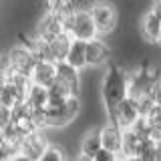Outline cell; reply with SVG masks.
<instances>
[{
	"label": "cell",
	"mask_w": 161,
	"mask_h": 161,
	"mask_svg": "<svg viewBox=\"0 0 161 161\" xmlns=\"http://www.w3.org/2000/svg\"><path fill=\"white\" fill-rule=\"evenodd\" d=\"M101 97H103L107 117L115 111V107L121 101L129 97V73L123 67L109 63L107 70H105V77H103V83H101Z\"/></svg>",
	"instance_id": "cell-1"
},
{
	"label": "cell",
	"mask_w": 161,
	"mask_h": 161,
	"mask_svg": "<svg viewBox=\"0 0 161 161\" xmlns=\"http://www.w3.org/2000/svg\"><path fill=\"white\" fill-rule=\"evenodd\" d=\"M64 30L70 34V38L85 40V42L99 36L89 8H73L70 12H64Z\"/></svg>",
	"instance_id": "cell-2"
},
{
	"label": "cell",
	"mask_w": 161,
	"mask_h": 161,
	"mask_svg": "<svg viewBox=\"0 0 161 161\" xmlns=\"http://www.w3.org/2000/svg\"><path fill=\"white\" fill-rule=\"evenodd\" d=\"M141 117V107H139V99L133 97V95H129L127 99H123L121 103L115 107V111L109 115V121L111 123H115L121 131H127L131 129L135 123L139 121Z\"/></svg>",
	"instance_id": "cell-3"
},
{
	"label": "cell",
	"mask_w": 161,
	"mask_h": 161,
	"mask_svg": "<svg viewBox=\"0 0 161 161\" xmlns=\"http://www.w3.org/2000/svg\"><path fill=\"white\" fill-rule=\"evenodd\" d=\"M89 12H91V16H93V22H95V26H97L99 36L101 34H109V32L115 30L119 16H117V8L111 2H107V0H97V2L91 4Z\"/></svg>",
	"instance_id": "cell-4"
},
{
	"label": "cell",
	"mask_w": 161,
	"mask_h": 161,
	"mask_svg": "<svg viewBox=\"0 0 161 161\" xmlns=\"http://www.w3.org/2000/svg\"><path fill=\"white\" fill-rule=\"evenodd\" d=\"M36 60L38 58L34 57V53L26 47V44H16V47H12L6 53V64H8L6 70L24 75V77L30 79V73H32Z\"/></svg>",
	"instance_id": "cell-5"
},
{
	"label": "cell",
	"mask_w": 161,
	"mask_h": 161,
	"mask_svg": "<svg viewBox=\"0 0 161 161\" xmlns=\"http://www.w3.org/2000/svg\"><path fill=\"white\" fill-rule=\"evenodd\" d=\"M48 139L44 137V133L42 131H30V133H26L22 137V141H20V145H18V153H22V155H26L28 159H32V161H38L40 159V155L47 151L48 147Z\"/></svg>",
	"instance_id": "cell-6"
},
{
	"label": "cell",
	"mask_w": 161,
	"mask_h": 161,
	"mask_svg": "<svg viewBox=\"0 0 161 161\" xmlns=\"http://www.w3.org/2000/svg\"><path fill=\"white\" fill-rule=\"evenodd\" d=\"M63 32H67L64 30V14H58V12H47L36 26V34L44 40H50Z\"/></svg>",
	"instance_id": "cell-7"
},
{
	"label": "cell",
	"mask_w": 161,
	"mask_h": 161,
	"mask_svg": "<svg viewBox=\"0 0 161 161\" xmlns=\"http://www.w3.org/2000/svg\"><path fill=\"white\" fill-rule=\"evenodd\" d=\"M111 58V48L101 36L87 40V67H103Z\"/></svg>",
	"instance_id": "cell-8"
},
{
	"label": "cell",
	"mask_w": 161,
	"mask_h": 161,
	"mask_svg": "<svg viewBox=\"0 0 161 161\" xmlns=\"http://www.w3.org/2000/svg\"><path fill=\"white\" fill-rule=\"evenodd\" d=\"M54 80H57V63H53V60H36L32 73H30V83L48 89Z\"/></svg>",
	"instance_id": "cell-9"
},
{
	"label": "cell",
	"mask_w": 161,
	"mask_h": 161,
	"mask_svg": "<svg viewBox=\"0 0 161 161\" xmlns=\"http://www.w3.org/2000/svg\"><path fill=\"white\" fill-rule=\"evenodd\" d=\"M57 80L69 91L73 97H79L80 91V79H79V70L73 69L70 64H67L64 60L57 63Z\"/></svg>",
	"instance_id": "cell-10"
},
{
	"label": "cell",
	"mask_w": 161,
	"mask_h": 161,
	"mask_svg": "<svg viewBox=\"0 0 161 161\" xmlns=\"http://www.w3.org/2000/svg\"><path fill=\"white\" fill-rule=\"evenodd\" d=\"M99 137H101V145H103V149L115 151V153H119V151H121L123 131H121L115 123L107 121V125H103V127L99 129Z\"/></svg>",
	"instance_id": "cell-11"
},
{
	"label": "cell",
	"mask_w": 161,
	"mask_h": 161,
	"mask_svg": "<svg viewBox=\"0 0 161 161\" xmlns=\"http://www.w3.org/2000/svg\"><path fill=\"white\" fill-rule=\"evenodd\" d=\"M64 63L70 64V67L77 69V70L87 67V42L73 38V42H70V47H69V53H67V57H64Z\"/></svg>",
	"instance_id": "cell-12"
},
{
	"label": "cell",
	"mask_w": 161,
	"mask_h": 161,
	"mask_svg": "<svg viewBox=\"0 0 161 161\" xmlns=\"http://www.w3.org/2000/svg\"><path fill=\"white\" fill-rule=\"evenodd\" d=\"M47 42H48L50 60H53V63H60V60H64V57H67L69 47H70V42H73V38H70L69 32H63V34H58V36L47 40Z\"/></svg>",
	"instance_id": "cell-13"
},
{
	"label": "cell",
	"mask_w": 161,
	"mask_h": 161,
	"mask_svg": "<svg viewBox=\"0 0 161 161\" xmlns=\"http://www.w3.org/2000/svg\"><path fill=\"white\" fill-rule=\"evenodd\" d=\"M159 32H161V18L149 10V12L143 14V18H141V34H143L145 40H149V42H157Z\"/></svg>",
	"instance_id": "cell-14"
},
{
	"label": "cell",
	"mask_w": 161,
	"mask_h": 161,
	"mask_svg": "<svg viewBox=\"0 0 161 161\" xmlns=\"http://www.w3.org/2000/svg\"><path fill=\"white\" fill-rule=\"evenodd\" d=\"M24 103H26L32 111L34 109H44L48 105V91L44 89V87H38V85H32V83H30Z\"/></svg>",
	"instance_id": "cell-15"
},
{
	"label": "cell",
	"mask_w": 161,
	"mask_h": 161,
	"mask_svg": "<svg viewBox=\"0 0 161 161\" xmlns=\"http://www.w3.org/2000/svg\"><path fill=\"white\" fill-rule=\"evenodd\" d=\"M139 143H141V139H139V135L135 133L133 129L123 131V143H121L119 155H121V157H133V155H137Z\"/></svg>",
	"instance_id": "cell-16"
},
{
	"label": "cell",
	"mask_w": 161,
	"mask_h": 161,
	"mask_svg": "<svg viewBox=\"0 0 161 161\" xmlns=\"http://www.w3.org/2000/svg\"><path fill=\"white\" fill-rule=\"evenodd\" d=\"M103 147L101 145V137H99V131H89V133L83 135L80 139V155H89V157H95L99 153V149Z\"/></svg>",
	"instance_id": "cell-17"
},
{
	"label": "cell",
	"mask_w": 161,
	"mask_h": 161,
	"mask_svg": "<svg viewBox=\"0 0 161 161\" xmlns=\"http://www.w3.org/2000/svg\"><path fill=\"white\" fill-rule=\"evenodd\" d=\"M47 91H48V107H57V105H63L69 97H73V95H70L69 91L58 83V80H54V83L50 85Z\"/></svg>",
	"instance_id": "cell-18"
},
{
	"label": "cell",
	"mask_w": 161,
	"mask_h": 161,
	"mask_svg": "<svg viewBox=\"0 0 161 161\" xmlns=\"http://www.w3.org/2000/svg\"><path fill=\"white\" fill-rule=\"evenodd\" d=\"M47 6H48V12H58V14L70 12L75 8L73 0H47Z\"/></svg>",
	"instance_id": "cell-19"
},
{
	"label": "cell",
	"mask_w": 161,
	"mask_h": 161,
	"mask_svg": "<svg viewBox=\"0 0 161 161\" xmlns=\"http://www.w3.org/2000/svg\"><path fill=\"white\" fill-rule=\"evenodd\" d=\"M38 161H67V155L60 147H54V145H48L47 151L40 155Z\"/></svg>",
	"instance_id": "cell-20"
},
{
	"label": "cell",
	"mask_w": 161,
	"mask_h": 161,
	"mask_svg": "<svg viewBox=\"0 0 161 161\" xmlns=\"http://www.w3.org/2000/svg\"><path fill=\"white\" fill-rule=\"evenodd\" d=\"M10 123H12V109L0 103V131H4Z\"/></svg>",
	"instance_id": "cell-21"
},
{
	"label": "cell",
	"mask_w": 161,
	"mask_h": 161,
	"mask_svg": "<svg viewBox=\"0 0 161 161\" xmlns=\"http://www.w3.org/2000/svg\"><path fill=\"white\" fill-rule=\"evenodd\" d=\"M95 161H119L121 159V155L119 153H115V151H109V149H103L101 147L99 149V153L93 157Z\"/></svg>",
	"instance_id": "cell-22"
},
{
	"label": "cell",
	"mask_w": 161,
	"mask_h": 161,
	"mask_svg": "<svg viewBox=\"0 0 161 161\" xmlns=\"http://www.w3.org/2000/svg\"><path fill=\"white\" fill-rule=\"evenodd\" d=\"M6 161H32V159H28L26 155H22V153H18V151H16V153H12Z\"/></svg>",
	"instance_id": "cell-23"
},
{
	"label": "cell",
	"mask_w": 161,
	"mask_h": 161,
	"mask_svg": "<svg viewBox=\"0 0 161 161\" xmlns=\"http://www.w3.org/2000/svg\"><path fill=\"white\" fill-rule=\"evenodd\" d=\"M151 12L157 14V16L161 18V0H153V6H151Z\"/></svg>",
	"instance_id": "cell-24"
},
{
	"label": "cell",
	"mask_w": 161,
	"mask_h": 161,
	"mask_svg": "<svg viewBox=\"0 0 161 161\" xmlns=\"http://www.w3.org/2000/svg\"><path fill=\"white\" fill-rule=\"evenodd\" d=\"M6 69H8V64H6V57H4V54H0V75L6 73Z\"/></svg>",
	"instance_id": "cell-25"
},
{
	"label": "cell",
	"mask_w": 161,
	"mask_h": 161,
	"mask_svg": "<svg viewBox=\"0 0 161 161\" xmlns=\"http://www.w3.org/2000/svg\"><path fill=\"white\" fill-rule=\"evenodd\" d=\"M75 161H95V159L89 157V155H80V153H79L77 157H75Z\"/></svg>",
	"instance_id": "cell-26"
},
{
	"label": "cell",
	"mask_w": 161,
	"mask_h": 161,
	"mask_svg": "<svg viewBox=\"0 0 161 161\" xmlns=\"http://www.w3.org/2000/svg\"><path fill=\"white\" fill-rule=\"evenodd\" d=\"M125 161H143L141 157H137V155H133V157H123Z\"/></svg>",
	"instance_id": "cell-27"
},
{
	"label": "cell",
	"mask_w": 161,
	"mask_h": 161,
	"mask_svg": "<svg viewBox=\"0 0 161 161\" xmlns=\"http://www.w3.org/2000/svg\"><path fill=\"white\" fill-rule=\"evenodd\" d=\"M2 87H4V75H0V93H2Z\"/></svg>",
	"instance_id": "cell-28"
},
{
	"label": "cell",
	"mask_w": 161,
	"mask_h": 161,
	"mask_svg": "<svg viewBox=\"0 0 161 161\" xmlns=\"http://www.w3.org/2000/svg\"><path fill=\"white\" fill-rule=\"evenodd\" d=\"M157 42H159V44H161V32H159V40H157Z\"/></svg>",
	"instance_id": "cell-29"
},
{
	"label": "cell",
	"mask_w": 161,
	"mask_h": 161,
	"mask_svg": "<svg viewBox=\"0 0 161 161\" xmlns=\"http://www.w3.org/2000/svg\"><path fill=\"white\" fill-rule=\"evenodd\" d=\"M119 161H125V159H123V157H121V159H119Z\"/></svg>",
	"instance_id": "cell-30"
}]
</instances>
